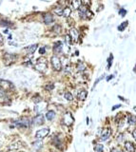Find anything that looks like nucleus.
Masks as SVG:
<instances>
[{"label":"nucleus","mask_w":136,"mask_h":152,"mask_svg":"<svg viewBox=\"0 0 136 152\" xmlns=\"http://www.w3.org/2000/svg\"><path fill=\"white\" fill-rule=\"evenodd\" d=\"M44 23L47 24V25H50V24H52L53 22V16L52 15H50V13H46V15H44Z\"/></svg>","instance_id":"obj_13"},{"label":"nucleus","mask_w":136,"mask_h":152,"mask_svg":"<svg viewBox=\"0 0 136 152\" xmlns=\"http://www.w3.org/2000/svg\"><path fill=\"white\" fill-rule=\"evenodd\" d=\"M94 150H95V152H103V150H104V146H102V144H96V146H95Z\"/></svg>","instance_id":"obj_28"},{"label":"nucleus","mask_w":136,"mask_h":152,"mask_svg":"<svg viewBox=\"0 0 136 152\" xmlns=\"http://www.w3.org/2000/svg\"><path fill=\"white\" fill-rule=\"evenodd\" d=\"M88 96V92L86 91H81L79 93H78L77 97H78V100H80V101H85Z\"/></svg>","instance_id":"obj_18"},{"label":"nucleus","mask_w":136,"mask_h":152,"mask_svg":"<svg viewBox=\"0 0 136 152\" xmlns=\"http://www.w3.org/2000/svg\"><path fill=\"white\" fill-rule=\"evenodd\" d=\"M46 118L49 121H52L55 118V112L52 111V110H49V111L46 113Z\"/></svg>","instance_id":"obj_19"},{"label":"nucleus","mask_w":136,"mask_h":152,"mask_svg":"<svg viewBox=\"0 0 136 152\" xmlns=\"http://www.w3.org/2000/svg\"><path fill=\"white\" fill-rule=\"evenodd\" d=\"M33 123H35V125L36 126H41L44 124V116L42 114H38L37 116H35V118H33Z\"/></svg>","instance_id":"obj_11"},{"label":"nucleus","mask_w":136,"mask_h":152,"mask_svg":"<svg viewBox=\"0 0 136 152\" xmlns=\"http://www.w3.org/2000/svg\"><path fill=\"white\" fill-rule=\"evenodd\" d=\"M63 10H64V8H62V7H56V8H54L53 12H54V13H56L57 15H62Z\"/></svg>","instance_id":"obj_23"},{"label":"nucleus","mask_w":136,"mask_h":152,"mask_svg":"<svg viewBox=\"0 0 136 152\" xmlns=\"http://www.w3.org/2000/svg\"><path fill=\"white\" fill-rule=\"evenodd\" d=\"M66 42H67V44H68V45H69V46H70V45H71V44L73 43V42H72V40H71V38L70 37L69 34H68V35H66Z\"/></svg>","instance_id":"obj_29"},{"label":"nucleus","mask_w":136,"mask_h":152,"mask_svg":"<svg viewBox=\"0 0 136 152\" xmlns=\"http://www.w3.org/2000/svg\"><path fill=\"white\" fill-rule=\"evenodd\" d=\"M3 43V37H2V35L0 34V45H1Z\"/></svg>","instance_id":"obj_40"},{"label":"nucleus","mask_w":136,"mask_h":152,"mask_svg":"<svg viewBox=\"0 0 136 152\" xmlns=\"http://www.w3.org/2000/svg\"><path fill=\"white\" fill-rule=\"evenodd\" d=\"M73 122H74V119H73V117H72V115H71L70 112H66L65 114H64V116H63V124L64 125L70 126L72 125Z\"/></svg>","instance_id":"obj_4"},{"label":"nucleus","mask_w":136,"mask_h":152,"mask_svg":"<svg viewBox=\"0 0 136 152\" xmlns=\"http://www.w3.org/2000/svg\"><path fill=\"white\" fill-rule=\"evenodd\" d=\"M123 138H124L123 134H119V136L117 137V142H118V143H122V142H123Z\"/></svg>","instance_id":"obj_32"},{"label":"nucleus","mask_w":136,"mask_h":152,"mask_svg":"<svg viewBox=\"0 0 136 152\" xmlns=\"http://www.w3.org/2000/svg\"><path fill=\"white\" fill-rule=\"evenodd\" d=\"M79 15L82 19H90L93 15L87 6H81V8L79 9Z\"/></svg>","instance_id":"obj_2"},{"label":"nucleus","mask_w":136,"mask_h":152,"mask_svg":"<svg viewBox=\"0 0 136 152\" xmlns=\"http://www.w3.org/2000/svg\"><path fill=\"white\" fill-rule=\"evenodd\" d=\"M45 53H46V49H45V48H41V49L39 50V53L40 54H44Z\"/></svg>","instance_id":"obj_35"},{"label":"nucleus","mask_w":136,"mask_h":152,"mask_svg":"<svg viewBox=\"0 0 136 152\" xmlns=\"http://www.w3.org/2000/svg\"><path fill=\"white\" fill-rule=\"evenodd\" d=\"M21 146H22L21 142H14V143H12L9 146V150H16Z\"/></svg>","instance_id":"obj_15"},{"label":"nucleus","mask_w":136,"mask_h":152,"mask_svg":"<svg viewBox=\"0 0 136 152\" xmlns=\"http://www.w3.org/2000/svg\"><path fill=\"white\" fill-rule=\"evenodd\" d=\"M118 108H121V105H116V106H113V110H115V109H117Z\"/></svg>","instance_id":"obj_36"},{"label":"nucleus","mask_w":136,"mask_h":152,"mask_svg":"<svg viewBox=\"0 0 136 152\" xmlns=\"http://www.w3.org/2000/svg\"><path fill=\"white\" fill-rule=\"evenodd\" d=\"M50 63H52V66L54 68V70L60 71L61 70H62V63H61V60L58 56L53 55V56L50 58Z\"/></svg>","instance_id":"obj_3"},{"label":"nucleus","mask_w":136,"mask_h":152,"mask_svg":"<svg viewBox=\"0 0 136 152\" xmlns=\"http://www.w3.org/2000/svg\"><path fill=\"white\" fill-rule=\"evenodd\" d=\"M128 124L130 126H134L136 125V116L130 115L128 117Z\"/></svg>","instance_id":"obj_20"},{"label":"nucleus","mask_w":136,"mask_h":152,"mask_svg":"<svg viewBox=\"0 0 136 152\" xmlns=\"http://www.w3.org/2000/svg\"><path fill=\"white\" fill-rule=\"evenodd\" d=\"M15 59H16V55H15V54L6 53V54L4 55V60H5L6 65H9V64L13 63V62L15 61Z\"/></svg>","instance_id":"obj_9"},{"label":"nucleus","mask_w":136,"mask_h":152,"mask_svg":"<svg viewBox=\"0 0 136 152\" xmlns=\"http://www.w3.org/2000/svg\"><path fill=\"white\" fill-rule=\"evenodd\" d=\"M114 77V76L113 75H110V76H108V79H107V81H110V80H111V79H113Z\"/></svg>","instance_id":"obj_39"},{"label":"nucleus","mask_w":136,"mask_h":152,"mask_svg":"<svg viewBox=\"0 0 136 152\" xmlns=\"http://www.w3.org/2000/svg\"><path fill=\"white\" fill-rule=\"evenodd\" d=\"M53 85H48L46 87V89H48V91H52V89H53Z\"/></svg>","instance_id":"obj_34"},{"label":"nucleus","mask_w":136,"mask_h":152,"mask_svg":"<svg viewBox=\"0 0 136 152\" xmlns=\"http://www.w3.org/2000/svg\"><path fill=\"white\" fill-rule=\"evenodd\" d=\"M133 109L135 110V111H136V106H134V108H133Z\"/></svg>","instance_id":"obj_41"},{"label":"nucleus","mask_w":136,"mask_h":152,"mask_svg":"<svg viewBox=\"0 0 136 152\" xmlns=\"http://www.w3.org/2000/svg\"><path fill=\"white\" fill-rule=\"evenodd\" d=\"M46 106H47V104L45 102H39L37 105L35 106V111L37 113H40V112H42L44 109L46 108Z\"/></svg>","instance_id":"obj_12"},{"label":"nucleus","mask_w":136,"mask_h":152,"mask_svg":"<svg viewBox=\"0 0 136 152\" xmlns=\"http://www.w3.org/2000/svg\"><path fill=\"white\" fill-rule=\"evenodd\" d=\"M14 124L16 126H23V127H27V126H29V124H30V121L28 118H20L18 120H16Z\"/></svg>","instance_id":"obj_7"},{"label":"nucleus","mask_w":136,"mask_h":152,"mask_svg":"<svg viewBox=\"0 0 136 152\" xmlns=\"http://www.w3.org/2000/svg\"><path fill=\"white\" fill-rule=\"evenodd\" d=\"M64 97H65V99L68 100V101H72V100H73V96H72V94H71L70 92H65Z\"/></svg>","instance_id":"obj_25"},{"label":"nucleus","mask_w":136,"mask_h":152,"mask_svg":"<svg viewBox=\"0 0 136 152\" xmlns=\"http://www.w3.org/2000/svg\"><path fill=\"white\" fill-rule=\"evenodd\" d=\"M63 50V45L61 42H57L55 43V45H54V47H53V50H54V53H60L61 51H62Z\"/></svg>","instance_id":"obj_17"},{"label":"nucleus","mask_w":136,"mask_h":152,"mask_svg":"<svg viewBox=\"0 0 136 152\" xmlns=\"http://www.w3.org/2000/svg\"><path fill=\"white\" fill-rule=\"evenodd\" d=\"M0 88H3L4 91H9V89L13 88V85L11 82L6 80H0Z\"/></svg>","instance_id":"obj_8"},{"label":"nucleus","mask_w":136,"mask_h":152,"mask_svg":"<svg viewBox=\"0 0 136 152\" xmlns=\"http://www.w3.org/2000/svg\"><path fill=\"white\" fill-rule=\"evenodd\" d=\"M85 68H86V66H85L82 62H79V63L77 64V70L78 71H83V70H85Z\"/></svg>","instance_id":"obj_26"},{"label":"nucleus","mask_w":136,"mask_h":152,"mask_svg":"<svg viewBox=\"0 0 136 152\" xmlns=\"http://www.w3.org/2000/svg\"><path fill=\"white\" fill-rule=\"evenodd\" d=\"M110 135H111V129H110V127H108V129H104V131L102 132L100 140L101 141H107V140H108V138L110 137Z\"/></svg>","instance_id":"obj_10"},{"label":"nucleus","mask_w":136,"mask_h":152,"mask_svg":"<svg viewBox=\"0 0 136 152\" xmlns=\"http://www.w3.org/2000/svg\"><path fill=\"white\" fill-rule=\"evenodd\" d=\"M82 6V0H71V7L74 10H79Z\"/></svg>","instance_id":"obj_14"},{"label":"nucleus","mask_w":136,"mask_h":152,"mask_svg":"<svg viewBox=\"0 0 136 152\" xmlns=\"http://www.w3.org/2000/svg\"><path fill=\"white\" fill-rule=\"evenodd\" d=\"M36 49H37V45L35 44V45H32V46L29 47L28 49H27V50H28L29 54H32V53L35 51V50H36Z\"/></svg>","instance_id":"obj_24"},{"label":"nucleus","mask_w":136,"mask_h":152,"mask_svg":"<svg viewBox=\"0 0 136 152\" xmlns=\"http://www.w3.org/2000/svg\"><path fill=\"white\" fill-rule=\"evenodd\" d=\"M132 136H133L134 140L136 141V129H134L133 131H132Z\"/></svg>","instance_id":"obj_37"},{"label":"nucleus","mask_w":136,"mask_h":152,"mask_svg":"<svg viewBox=\"0 0 136 152\" xmlns=\"http://www.w3.org/2000/svg\"><path fill=\"white\" fill-rule=\"evenodd\" d=\"M69 35L71 38V40H72V42H77L78 39H79V32L76 29H74V28L70 30Z\"/></svg>","instance_id":"obj_6"},{"label":"nucleus","mask_w":136,"mask_h":152,"mask_svg":"<svg viewBox=\"0 0 136 152\" xmlns=\"http://www.w3.org/2000/svg\"><path fill=\"white\" fill-rule=\"evenodd\" d=\"M113 56L110 54V56L108 57V68H110V66H111V62H113Z\"/></svg>","instance_id":"obj_30"},{"label":"nucleus","mask_w":136,"mask_h":152,"mask_svg":"<svg viewBox=\"0 0 136 152\" xmlns=\"http://www.w3.org/2000/svg\"><path fill=\"white\" fill-rule=\"evenodd\" d=\"M49 133H50V129H39V130L36 131L35 137L37 138V139L42 140L45 137H47Z\"/></svg>","instance_id":"obj_5"},{"label":"nucleus","mask_w":136,"mask_h":152,"mask_svg":"<svg viewBox=\"0 0 136 152\" xmlns=\"http://www.w3.org/2000/svg\"><path fill=\"white\" fill-rule=\"evenodd\" d=\"M0 24H1V25L2 26H12V23L11 22H8V21H1V23H0Z\"/></svg>","instance_id":"obj_33"},{"label":"nucleus","mask_w":136,"mask_h":152,"mask_svg":"<svg viewBox=\"0 0 136 152\" xmlns=\"http://www.w3.org/2000/svg\"><path fill=\"white\" fill-rule=\"evenodd\" d=\"M125 148L128 152H134V150H135V146H133V144L130 143V142H126Z\"/></svg>","instance_id":"obj_16"},{"label":"nucleus","mask_w":136,"mask_h":152,"mask_svg":"<svg viewBox=\"0 0 136 152\" xmlns=\"http://www.w3.org/2000/svg\"><path fill=\"white\" fill-rule=\"evenodd\" d=\"M110 152H122L121 150H119V149H117V148H113V150H111Z\"/></svg>","instance_id":"obj_38"},{"label":"nucleus","mask_w":136,"mask_h":152,"mask_svg":"<svg viewBox=\"0 0 136 152\" xmlns=\"http://www.w3.org/2000/svg\"><path fill=\"white\" fill-rule=\"evenodd\" d=\"M119 15H120L121 16H125L126 15H127V11H126L125 9H121L120 11H119Z\"/></svg>","instance_id":"obj_31"},{"label":"nucleus","mask_w":136,"mask_h":152,"mask_svg":"<svg viewBox=\"0 0 136 152\" xmlns=\"http://www.w3.org/2000/svg\"><path fill=\"white\" fill-rule=\"evenodd\" d=\"M35 68L39 72H45L47 70V60L45 58H39L35 66Z\"/></svg>","instance_id":"obj_1"},{"label":"nucleus","mask_w":136,"mask_h":152,"mask_svg":"<svg viewBox=\"0 0 136 152\" xmlns=\"http://www.w3.org/2000/svg\"><path fill=\"white\" fill-rule=\"evenodd\" d=\"M32 146H33V148H35V150H39L40 148L42 147L43 143H42L41 140H38V141H35V143L32 144Z\"/></svg>","instance_id":"obj_21"},{"label":"nucleus","mask_w":136,"mask_h":152,"mask_svg":"<svg viewBox=\"0 0 136 152\" xmlns=\"http://www.w3.org/2000/svg\"><path fill=\"white\" fill-rule=\"evenodd\" d=\"M71 13V9L70 7H66V8H64L63 10V13H62V16L64 17H69Z\"/></svg>","instance_id":"obj_22"},{"label":"nucleus","mask_w":136,"mask_h":152,"mask_svg":"<svg viewBox=\"0 0 136 152\" xmlns=\"http://www.w3.org/2000/svg\"><path fill=\"white\" fill-rule=\"evenodd\" d=\"M128 21H125V22H123L121 24L120 26L118 27V30H120V32H123V30L127 28V26H128Z\"/></svg>","instance_id":"obj_27"}]
</instances>
